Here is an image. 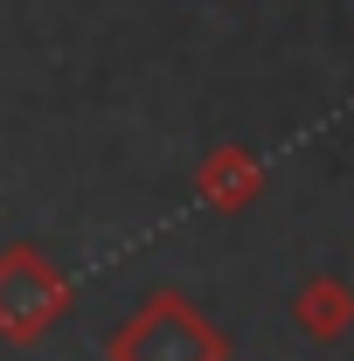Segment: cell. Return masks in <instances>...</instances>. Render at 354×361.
Returning a JSON list of instances; mask_svg holds the SVG:
<instances>
[{"label": "cell", "mask_w": 354, "mask_h": 361, "mask_svg": "<svg viewBox=\"0 0 354 361\" xmlns=\"http://www.w3.org/2000/svg\"><path fill=\"white\" fill-rule=\"evenodd\" d=\"M195 195H202L209 209H222V216L250 209V202L264 195V167H257V153H250V146H209L202 167H195Z\"/></svg>", "instance_id": "3957f363"}, {"label": "cell", "mask_w": 354, "mask_h": 361, "mask_svg": "<svg viewBox=\"0 0 354 361\" xmlns=\"http://www.w3.org/2000/svg\"><path fill=\"white\" fill-rule=\"evenodd\" d=\"M292 326L306 341H341L354 326V285H341V278H306L292 292Z\"/></svg>", "instance_id": "277c9868"}, {"label": "cell", "mask_w": 354, "mask_h": 361, "mask_svg": "<svg viewBox=\"0 0 354 361\" xmlns=\"http://www.w3.org/2000/svg\"><path fill=\"white\" fill-rule=\"evenodd\" d=\"M63 306H70V278L35 243H7L0 250V334L35 341V334H49L63 319Z\"/></svg>", "instance_id": "7a4b0ae2"}, {"label": "cell", "mask_w": 354, "mask_h": 361, "mask_svg": "<svg viewBox=\"0 0 354 361\" xmlns=\"http://www.w3.org/2000/svg\"><path fill=\"white\" fill-rule=\"evenodd\" d=\"M111 361H229V341H222L181 292H153V299L111 334Z\"/></svg>", "instance_id": "6da1fadb"}]
</instances>
